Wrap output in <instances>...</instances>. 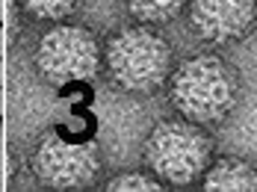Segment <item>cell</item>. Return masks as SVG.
<instances>
[{"instance_id":"obj_1","label":"cell","mask_w":257,"mask_h":192,"mask_svg":"<svg viewBox=\"0 0 257 192\" xmlns=\"http://www.w3.org/2000/svg\"><path fill=\"white\" fill-rule=\"evenodd\" d=\"M169 101L180 118L216 127L231 118L242 101L236 65L219 54H195L169 74Z\"/></svg>"},{"instance_id":"obj_2","label":"cell","mask_w":257,"mask_h":192,"mask_svg":"<svg viewBox=\"0 0 257 192\" xmlns=\"http://www.w3.org/2000/svg\"><path fill=\"white\" fill-rule=\"evenodd\" d=\"M101 59L106 62L109 80L130 95H154L175 68L172 42L148 24L112 33L101 48Z\"/></svg>"},{"instance_id":"obj_3","label":"cell","mask_w":257,"mask_h":192,"mask_svg":"<svg viewBox=\"0 0 257 192\" xmlns=\"http://www.w3.org/2000/svg\"><path fill=\"white\" fill-rule=\"evenodd\" d=\"M145 163L169 186L198 183L213 160V136L189 118H166L145 139Z\"/></svg>"},{"instance_id":"obj_4","label":"cell","mask_w":257,"mask_h":192,"mask_svg":"<svg viewBox=\"0 0 257 192\" xmlns=\"http://www.w3.org/2000/svg\"><path fill=\"white\" fill-rule=\"evenodd\" d=\"M101 68V42L80 24H56L36 48V71L51 86L92 80Z\"/></svg>"},{"instance_id":"obj_5","label":"cell","mask_w":257,"mask_h":192,"mask_svg":"<svg viewBox=\"0 0 257 192\" xmlns=\"http://www.w3.org/2000/svg\"><path fill=\"white\" fill-rule=\"evenodd\" d=\"M30 171L42 186L83 189L101 174V151L92 139H68L48 133L30 154Z\"/></svg>"},{"instance_id":"obj_6","label":"cell","mask_w":257,"mask_h":192,"mask_svg":"<svg viewBox=\"0 0 257 192\" xmlns=\"http://www.w3.org/2000/svg\"><path fill=\"white\" fill-rule=\"evenodd\" d=\"M189 27L207 45H233L257 30V0H186Z\"/></svg>"},{"instance_id":"obj_7","label":"cell","mask_w":257,"mask_h":192,"mask_svg":"<svg viewBox=\"0 0 257 192\" xmlns=\"http://www.w3.org/2000/svg\"><path fill=\"white\" fill-rule=\"evenodd\" d=\"M201 186L204 189H257V168L242 157H216L201 174Z\"/></svg>"},{"instance_id":"obj_8","label":"cell","mask_w":257,"mask_h":192,"mask_svg":"<svg viewBox=\"0 0 257 192\" xmlns=\"http://www.w3.org/2000/svg\"><path fill=\"white\" fill-rule=\"evenodd\" d=\"M121 6L127 9V15L136 24L157 27V24L175 21L180 12H183L186 0H121Z\"/></svg>"},{"instance_id":"obj_9","label":"cell","mask_w":257,"mask_h":192,"mask_svg":"<svg viewBox=\"0 0 257 192\" xmlns=\"http://www.w3.org/2000/svg\"><path fill=\"white\" fill-rule=\"evenodd\" d=\"M18 3L30 18L39 21H65L80 6V0H18Z\"/></svg>"},{"instance_id":"obj_10","label":"cell","mask_w":257,"mask_h":192,"mask_svg":"<svg viewBox=\"0 0 257 192\" xmlns=\"http://www.w3.org/2000/svg\"><path fill=\"white\" fill-rule=\"evenodd\" d=\"M106 189L112 192H151V189H163V180L154 174L145 171H124L106 180Z\"/></svg>"},{"instance_id":"obj_11","label":"cell","mask_w":257,"mask_h":192,"mask_svg":"<svg viewBox=\"0 0 257 192\" xmlns=\"http://www.w3.org/2000/svg\"><path fill=\"white\" fill-rule=\"evenodd\" d=\"M0 59H3V27H0Z\"/></svg>"},{"instance_id":"obj_12","label":"cell","mask_w":257,"mask_h":192,"mask_svg":"<svg viewBox=\"0 0 257 192\" xmlns=\"http://www.w3.org/2000/svg\"><path fill=\"white\" fill-rule=\"evenodd\" d=\"M0 115H3V86H0Z\"/></svg>"},{"instance_id":"obj_13","label":"cell","mask_w":257,"mask_h":192,"mask_svg":"<svg viewBox=\"0 0 257 192\" xmlns=\"http://www.w3.org/2000/svg\"><path fill=\"white\" fill-rule=\"evenodd\" d=\"M0 86H3V59H0Z\"/></svg>"},{"instance_id":"obj_14","label":"cell","mask_w":257,"mask_h":192,"mask_svg":"<svg viewBox=\"0 0 257 192\" xmlns=\"http://www.w3.org/2000/svg\"><path fill=\"white\" fill-rule=\"evenodd\" d=\"M0 21H3V0H0Z\"/></svg>"}]
</instances>
